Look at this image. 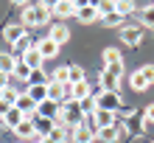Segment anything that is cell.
Instances as JSON below:
<instances>
[{
  "label": "cell",
  "mask_w": 154,
  "mask_h": 143,
  "mask_svg": "<svg viewBox=\"0 0 154 143\" xmlns=\"http://www.w3.org/2000/svg\"><path fill=\"white\" fill-rule=\"evenodd\" d=\"M76 8H79V3H73V0H59V3H53V14L56 17H76Z\"/></svg>",
  "instance_id": "obj_13"
},
{
  "label": "cell",
  "mask_w": 154,
  "mask_h": 143,
  "mask_svg": "<svg viewBox=\"0 0 154 143\" xmlns=\"http://www.w3.org/2000/svg\"><path fill=\"white\" fill-rule=\"evenodd\" d=\"M76 20L84 23V25L101 20V14H98V3H79V8H76Z\"/></svg>",
  "instance_id": "obj_7"
},
{
  "label": "cell",
  "mask_w": 154,
  "mask_h": 143,
  "mask_svg": "<svg viewBox=\"0 0 154 143\" xmlns=\"http://www.w3.org/2000/svg\"><path fill=\"white\" fill-rule=\"evenodd\" d=\"M90 118H93V123H95L98 129L115 126V112H106V110H95L93 115H90Z\"/></svg>",
  "instance_id": "obj_12"
},
{
  "label": "cell",
  "mask_w": 154,
  "mask_h": 143,
  "mask_svg": "<svg viewBox=\"0 0 154 143\" xmlns=\"http://www.w3.org/2000/svg\"><path fill=\"white\" fill-rule=\"evenodd\" d=\"M143 31H146V28H143L140 23L137 25H123V28H121V42L129 45V48L140 45V42H143Z\"/></svg>",
  "instance_id": "obj_6"
},
{
  "label": "cell",
  "mask_w": 154,
  "mask_h": 143,
  "mask_svg": "<svg viewBox=\"0 0 154 143\" xmlns=\"http://www.w3.org/2000/svg\"><path fill=\"white\" fill-rule=\"evenodd\" d=\"M101 56H104V67H106V65H118V62H123V56H121V51H118V48H104Z\"/></svg>",
  "instance_id": "obj_23"
},
{
  "label": "cell",
  "mask_w": 154,
  "mask_h": 143,
  "mask_svg": "<svg viewBox=\"0 0 154 143\" xmlns=\"http://www.w3.org/2000/svg\"><path fill=\"white\" fill-rule=\"evenodd\" d=\"M23 62L34 70V73H37V70H42V62H45V59H42V53L37 51V45H34L31 51H25V53H23Z\"/></svg>",
  "instance_id": "obj_14"
},
{
  "label": "cell",
  "mask_w": 154,
  "mask_h": 143,
  "mask_svg": "<svg viewBox=\"0 0 154 143\" xmlns=\"http://www.w3.org/2000/svg\"><path fill=\"white\" fill-rule=\"evenodd\" d=\"M123 135H121V129H118V123L115 126H106V129H98V135H95V143H118Z\"/></svg>",
  "instance_id": "obj_11"
},
{
  "label": "cell",
  "mask_w": 154,
  "mask_h": 143,
  "mask_svg": "<svg viewBox=\"0 0 154 143\" xmlns=\"http://www.w3.org/2000/svg\"><path fill=\"white\" fill-rule=\"evenodd\" d=\"M90 95H93V87H90V82L73 84V101H87Z\"/></svg>",
  "instance_id": "obj_21"
},
{
  "label": "cell",
  "mask_w": 154,
  "mask_h": 143,
  "mask_svg": "<svg viewBox=\"0 0 154 143\" xmlns=\"http://www.w3.org/2000/svg\"><path fill=\"white\" fill-rule=\"evenodd\" d=\"M42 143H53V140H51V138H45V140H42Z\"/></svg>",
  "instance_id": "obj_38"
},
{
  "label": "cell",
  "mask_w": 154,
  "mask_h": 143,
  "mask_svg": "<svg viewBox=\"0 0 154 143\" xmlns=\"http://www.w3.org/2000/svg\"><path fill=\"white\" fill-rule=\"evenodd\" d=\"M123 123H118V129H121V135L126 138V135H143L146 132V126H149V121H146V115L143 112H137V110H123Z\"/></svg>",
  "instance_id": "obj_2"
},
{
  "label": "cell",
  "mask_w": 154,
  "mask_h": 143,
  "mask_svg": "<svg viewBox=\"0 0 154 143\" xmlns=\"http://www.w3.org/2000/svg\"><path fill=\"white\" fill-rule=\"evenodd\" d=\"M11 101H6V98H0V118H6V115H8V110H11Z\"/></svg>",
  "instance_id": "obj_34"
},
{
  "label": "cell",
  "mask_w": 154,
  "mask_h": 143,
  "mask_svg": "<svg viewBox=\"0 0 154 143\" xmlns=\"http://www.w3.org/2000/svg\"><path fill=\"white\" fill-rule=\"evenodd\" d=\"M23 121H25V115H23L20 110H17V107H11V110H8V115H6V118H3V126L14 132V129H17V126H20V123H23Z\"/></svg>",
  "instance_id": "obj_18"
},
{
  "label": "cell",
  "mask_w": 154,
  "mask_h": 143,
  "mask_svg": "<svg viewBox=\"0 0 154 143\" xmlns=\"http://www.w3.org/2000/svg\"><path fill=\"white\" fill-rule=\"evenodd\" d=\"M25 95H31V101H34V104H42L45 98H48V82H42V84H28Z\"/></svg>",
  "instance_id": "obj_15"
},
{
  "label": "cell",
  "mask_w": 154,
  "mask_h": 143,
  "mask_svg": "<svg viewBox=\"0 0 154 143\" xmlns=\"http://www.w3.org/2000/svg\"><path fill=\"white\" fill-rule=\"evenodd\" d=\"M53 14V3H34L28 8H23V25L25 28H39V25H48Z\"/></svg>",
  "instance_id": "obj_1"
},
{
  "label": "cell",
  "mask_w": 154,
  "mask_h": 143,
  "mask_svg": "<svg viewBox=\"0 0 154 143\" xmlns=\"http://www.w3.org/2000/svg\"><path fill=\"white\" fill-rule=\"evenodd\" d=\"M87 115L84 110H81L79 101H62V110H59V121L67 123V126H76V123H81Z\"/></svg>",
  "instance_id": "obj_3"
},
{
  "label": "cell",
  "mask_w": 154,
  "mask_h": 143,
  "mask_svg": "<svg viewBox=\"0 0 154 143\" xmlns=\"http://www.w3.org/2000/svg\"><path fill=\"white\" fill-rule=\"evenodd\" d=\"M14 67H17V62H14L11 53H0V73L11 76V73H14Z\"/></svg>",
  "instance_id": "obj_22"
},
{
  "label": "cell",
  "mask_w": 154,
  "mask_h": 143,
  "mask_svg": "<svg viewBox=\"0 0 154 143\" xmlns=\"http://www.w3.org/2000/svg\"><path fill=\"white\" fill-rule=\"evenodd\" d=\"M101 20H104V25H121V28H123V17L118 14V11H112V14L101 17Z\"/></svg>",
  "instance_id": "obj_30"
},
{
  "label": "cell",
  "mask_w": 154,
  "mask_h": 143,
  "mask_svg": "<svg viewBox=\"0 0 154 143\" xmlns=\"http://www.w3.org/2000/svg\"><path fill=\"white\" fill-rule=\"evenodd\" d=\"M48 37L53 39V42H56V45L62 48V45H65V42L70 39V28H65V25H53V28H51V34H48Z\"/></svg>",
  "instance_id": "obj_20"
},
{
  "label": "cell",
  "mask_w": 154,
  "mask_h": 143,
  "mask_svg": "<svg viewBox=\"0 0 154 143\" xmlns=\"http://www.w3.org/2000/svg\"><path fill=\"white\" fill-rule=\"evenodd\" d=\"M6 87H8V76H6V73H0V93H3Z\"/></svg>",
  "instance_id": "obj_36"
},
{
  "label": "cell",
  "mask_w": 154,
  "mask_h": 143,
  "mask_svg": "<svg viewBox=\"0 0 154 143\" xmlns=\"http://www.w3.org/2000/svg\"><path fill=\"white\" fill-rule=\"evenodd\" d=\"M115 11V0H104V3H98V14L106 17V14H112Z\"/></svg>",
  "instance_id": "obj_31"
},
{
  "label": "cell",
  "mask_w": 154,
  "mask_h": 143,
  "mask_svg": "<svg viewBox=\"0 0 154 143\" xmlns=\"http://www.w3.org/2000/svg\"><path fill=\"white\" fill-rule=\"evenodd\" d=\"M14 135H17V140H20V143H31L34 138H37V129H34V118H25L20 126L14 129Z\"/></svg>",
  "instance_id": "obj_9"
},
{
  "label": "cell",
  "mask_w": 154,
  "mask_h": 143,
  "mask_svg": "<svg viewBox=\"0 0 154 143\" xmlns=\"http://www.w3.org/2000/svg\"><path fill=\"white\" fill-rule=\"evenodd\" d=\"M25 37H28V28H25L23 23H8L3 28V39L8 42V45H20Z\"/></svg>",
  "instance_id": "obj_5"
},
{
  "label": "cell",
  "mask_w": 154,
  "mask_h": 143,
  "mask_svg": "<svg viewBox=\"0 0 154 143\" xmlns=\"http://www.w3.org/2000/svg\"><path fill=\"white\" fill-rule=\"evenodd\" d=\"M59 110H62V104L51 101V98H45L42 104H37V118H45V121H56V118H59Z\"/></svg>",
  "instance_id": "obj_8"
},
{
  "label": "cell",
  "mask_w": 154,
  "mask_h": 143,
  "mask_svg": "<svg viewBox=\"0 0 154 143\" xmlns=\"http://www.w3.org/2000/svg\"><path fill=\"white\" fill-rule=\"evenodd\" d=\"M129 84H132V90H134V93H143V90H149V87H151V84L146 82V76H143V70H140V67L129 76Z\"/></svg>",
  "instance_id": "obj_19"
},
{
  "label": "cell",
  "mask_w": 154,
  "mask_h": 143,
  "mask_svg": "<svg viewBox=\"0 0 154 143\" xmlns=\"http://www.w3.org/2000/svg\"><path fill=\"white\" fill-rule=\"evenodd\" d=\"M140 70H143V76H146V82L154 84V65H143Z\"/></svg>",
  "instance_id": "obj_33"
},
{
  "label": "cell",
  "mask_w": 154,
  "mask_h": 143,
  "mask_svg": "<svg viewBox=\"0 0 154 143\" xmlns=\"http://www.w3.org/2000/svg\"><path fill=\"white\" fill-rule=\"evenodd\" d=\"M48 98H51V101H56V104L67 101V84H56V82H48Z\"/></svg>",
  "instance_id": "obj_16"
},
{
  "label": "cell",
  "mask_w": 154,
  "mask_h": 143,
  "mask_svg": "<svg viewBox=\"0 0 154 143\" xmlns=\"http://www.w3.org/2000/svg\"><path fill=\"white\" fill-rule=\"evenodd\" d=\"M115 11L121 14V17H126V14H132V11H137V6H134L132 0H118V3H115Z\"/></svg>",
  "instance_id": "obj_28"
},
{
  "label": "cell",
  "mask_w": 154,
  "mask_h": 143,
  "mask_svg": "<svg viewBox=\"0 0 154 143\" xmlns=\"http://www.w3.org/2000/svg\"><path fill=\"white\" fill-rule=\"evenodd\" d=\"M34 129H37L39 138H48L51 129H53V121H45V118H34Z\"/></svg>",
  "instance_id": "obj_24"
},
{
  "label": "cell",
  "mask_w": 154,
  "mask_h": 143,
  "mask_svg": "<svg viewBox=\"0 0 154 143\" xmlns=\"http://www.w3.org/2000/svg\"><path fill=\"white\" fill-rule=\"evenodd\" d=\"M104 70H106V73H109V76L121 79V76H123V62H118V65H106Z\"/></svg>",
  "instance_id": "obj_32"
},
{
  "label": "cell",
  "mask_w": 154,
  "mask_h": 143,
  "mask_svg": "<svg viewBox=\"0 0 154 143\" xmlns=\"http://www.w3.org/2000/svg\"><path fill=\"white\" fill-rule=\"evenodd\" d=\"M143 115H146V121H149V123H154V104H149V107H146V112H143Z\"/></svg>",
  "instance_id": "obj_35"
},
{
  "label": "cell",
  "mask_w": 154,
  "mask_h": 143,
  "mask_svg": "<svg viewBox=\"0 0 154 143\" xmlns=\"http://www.w3.org/2000/svg\"><path fill=\"white\" fill-rule=\"evenodd\" d=\"M81 82H87L84 70H81L79 65H70V82H67V84H81Z\"/></svg>",
  "instance_id": "obj_29"
},
{
  "label": "cell",
  "mask_w": 154,
  "mask_h": 143,
  "mask_svg": "<svg viewBox=\"0 0 154 143\" xmlns=\"http://www.w3.org/2000/svg\"><path fill=\"white\" fill-rule=\"evenodd\" d=\"M51 82H56V84H67V82H70V65L56 67V70H53V79H51Z\"/></svg>",
  "instance_id": "obj_25"
},
{
  "label": "cell",
  "mask_w": 154,
  "mask_h": 143,
  "mask_svg": "<svg viewBox=\"0 0 154 143\" xmlns=\"http://www.w3.org/2000/svg\"><path fill=\"white\" fill-rule=\"evenodd\" d=\"M140 25H143V28H154V6H143V11H140Z\"/></svg>",
  "instance_id": "obj_26"
},
{
  "label": "cell",
  "mask_w": 154,
  "mask_h": 143,
  "mask_svg": "<svg viewBox=\"0 0 154 143\" xmlns=\"http://www.w3.org/2000/svg\"><path fill=\"white\" fill-rule=\"evenodd\" d=\"M31 73H34V70L25 65V62H17V67H14V73H11V76H17L20 82H31Z\"/></svg>",
  "instance_id": "obj_27"
},
{
  "label": "cell",
  "mask_w": 154,
  "mask_h": 143,
  "mask_svg": "<svg viewBox=\"0 0 154 143\" xmlns=\"http://www.w3.org/2000/svg\"><path fill=\"white\" fill-rule=\"evenodd\" d=\"M151 143H154V140H151Z\"/></svg>",
  "instance_id": "obj_39"
},
{
  "label": "cell",
  "mask_w": 154,
  "mask_h": 143,
  "mask_svg": "<svg viewBox=\"0 0 154 143\" xmlns=\"http://www.w3.org/2000/svg\"><path fill=\"white\" fill-rule=\"evenodd\" d=\"M73 143H95V140H93V138H90V140H73Z\"/></svg>",
  "instance_id": "obj_37"
},
{
  "label": "cell",
  "mask_w": 154,
  "mask_h": 143,
  "mask_svg": "<svg viewBox=\"0 0 154 143\" xmlns=\"http://www.w3.org/2000/svg\"><path fill=\"white\" fill-rule=\"evenodd\" d=\"M53 143H67L70 140V126H67V123H62L59 118L56 121H53V129H51V135H48Z\"/></svg>",
  "instance_id": "obj_10"
},
{
  "label": "cell",
  "mask_w": 154,
  "mask_h": 143,
  "mask_svg": "<svg viewBox=\"0 0 154 143\" xmlns=\"http://www.w3.org/2000/svg\"><path fill=\"white\" fill-rule=\"evenodd\" d=\"M95 110L118 112V110H121V95H118V93H106V90L98 87V93H95Z\"/></svg>",
  "instance_id": "obj_4"
},
{
  "label": "cell",
  "mask_w": 154,
  "mask_h": 143,
  "mask_svg": "<svg viewBox=\"0 0 154 143\" xmlns=\"http://www.w3.org/2000/svg\"><path fill=\"white\" fill-rule=\"evenodd\" d=\"M37 51L42 53V59H53V56L59 53V45H56L51 37H45V39H39V42H37Z\"/></svg>",
  "instance_id": "obj_17"
}]
</instances>
